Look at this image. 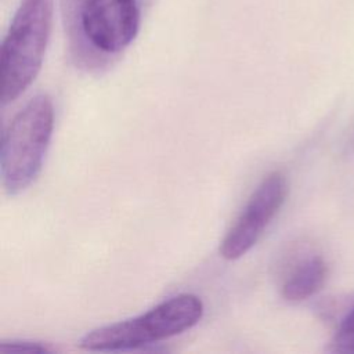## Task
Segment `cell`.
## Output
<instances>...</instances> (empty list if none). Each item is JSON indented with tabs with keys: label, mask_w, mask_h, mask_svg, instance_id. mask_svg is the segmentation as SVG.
I'll use <instances>...</instances> for the list:
<instances>
[{
	"label": "cell",
	"mask_w": 354,
	"mask_h": 354,
	"mask_svg": "<svg viewBox=\"0 0 354 354\" xmlns=\"http://www.w3.org/2000/svg\"><path fill=\"white\" fill-rule=\"evenodd\" d=\"M147 0H64L72 40L100 57L124 51L137 37Z\"/></svg>",
	"instance_id": "277c9868"
},
{
	"label": "cell",
	"mask_w": 354,
	"mask_h": 354,
	"mask_svg": "<svg viewBox=\"0 0 354 354\" xmlns=\"http://www.w3.org/2000/svg\"><path fill=\"white\" fill-rule=\"evenodd\" d=\"M328 267L325 260L313 254L295 264L282 283V296L288 301H301L315 295L325 283Z\"/></svg>",
	"instance_id": "8992f818"
},
{
	"label": "cell",
	"mask_w": 354,
	"mask_h": 354,
	"mask_svg": "<svg viewBox=\"0 0 354 354\" xmlns=\"http://www.w3.org/2000/svg\"><path fill=\"white\" fill-rule=\"evenodd\" d=\"M202 314V300L192 293H181L136 318L87 332L79 340V346L90 351L138 348L191 329L199 322Z\"/></svg>",
	"instance_id": "7a4b0ae2"
},
{
	"label": "cell",
	"mask_w": 354,
	"mask_h": 354,
	"mask_svg": "<svg viewBox=\"0 0 354 354\" xmlns=\"http://www.w3.org/2000/svg\"><path fill=\"white\" fill-rule=\"evenodd\" d=\"M51 351L53 348L37 342L11 340L0 343V354H41Z\"/></svg>",
	"instance_id": "ba28073f"
},
{
	"label": "cell",
	"mask_w": 354,
	"mask_h": 354,
	"mask_svg": "<svg viewBox=\"0 0 354 354\" xmlns=\"http://www.w3.org/2000/svg\"><path fill=\"white\" fill-rule=\"evenodd\" d=\"M53 0H21L0 51L1 105L15 101L40 72L53 25Z\"/></svg>",
	"instance_id": "6da1fadb"
},
{
	"label": "cell",
	"mask_w": 354,
	"mask_h": 354,
	"mask_svg": "<svg viewBox=\"0 0 354 354\" xmlns=\"http://www.w3.org/2000/svg\"><path fill=\"white\" fill-rule=\"evenodd\" d=\"M288 194V183L281 171H272L253 191L235 224L220 245L225 260H236L246 254L260 239L266 227L278 213Z\"/></svg>",
	"instance_id": "5b68a950"
},
{
	"label": "cell",
	"mask_w": 354,
	"mask_h": 354,
	"mask_svg": "<svg viewBox=\"0 0 354 354\" xmlns=\"http://www.w3.org/2000/svg\"><path fill=\"white\" fill-rule=\"evenodd\" d=\"M330 351L354 354V306L342 319L337 332L330 342Z\"/></svg>",
	"instance_id": "52a82bcc"
},
{
	"label": "cell",
	"mask_w": 354,
	"mask_h": 354,
	"mask_svg": "<svg viewBox=\"0 0 354 354\" xmlns=\"http://www.w3.org/2000/svg\"><path fill=\"white\" fill-rule=\"evenodd\" d=\"M54 127V106L39 94L12 118L0 147V173L6 191L17 195L37 177Z\"/></svg>",
	"instance_id": "3957f363"
}]
</instances>
